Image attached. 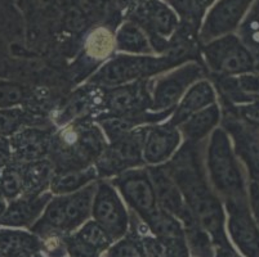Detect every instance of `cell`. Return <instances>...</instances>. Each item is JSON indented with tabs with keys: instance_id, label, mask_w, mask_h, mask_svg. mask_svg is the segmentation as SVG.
Segmentation results:
<instances>
[{
	"instance_id": "d590c367",
	"label": "cell",
	"mask_w": 259,
	"mask_h": 257,
	"mask_svg": "<svg viewBox=\"0 0 259 257\" xmlns=\"http://www.w3.org/2000/svg\"><path fill=\"white\" fill-rule=\"evenodd\" d=\"M248 198H249V207L253 214V218L259 226V183L250 181L248 188Z\"/></svg>"
},
{
	"instance_id": "74e56055",
	"label": "cell",
	"mask_w": 259,
	"mask_h": 257,
	"mask_svg": "<svg viewBox=\"0 0 259 257\" xmlns=\"http://www.w3.org/2000/svg\"><path fill=\"white\" fill-rule=\"evenodd\" d=\"M215 257H240L231 246L215 247Z\"/></svg>"
},
{
	"instance_id": "8992f818",
	"label": "cell",
	"mask_w": 259,
	"mask_h": 257,
	"mask_svg": "<svg viewBox=\"0 0 259 257\" xmlns=\"http://www.w3.org/2000/svg\"><path fill=\"white\" fill-rule=\"evenodd\" d=\"M206 71L201 63L188 61L155 77L152 85L151 111L162 112L177 107L186 91L199 80L205 79Z\"/></svg>"
},
{
	"instance_id": "3957f363",
	"label": "cell",
	"mask_w": 259,
	"mask_h": 257,
	"mask_svg": "<svg viewBox=\"0 0 259 257\" xmlns=\"http://www.w3.org/2000/svg\"><path fill=\"white\" fill-rule=\"evenodd\" d=\"M205 167L209 183L222 202L248 198L239 157L231 136L223 127H217L206 140Z\"/></svg>"
},
{
	"instance_id": "d4e9b609",
	"label": "cell",
	"mask_w": 259,
	"mask_h": 257,
	"mask_svg": "<svg viewBox=\"0 0 259 257\" xmlns=\"http://www.w3.org/2000/svg\"><path fill=\"white\" fill-rule=\"evenodd\" d=\"M51 131L26 129L13 139V147L18 157L25 161H39L49 155L52 143Z\"/></svg>"
},
{
	"instance_id": "52a82bcc",
	"label": "cell",
	"mask_w": 259,
	"mask_h": 257,
	"mask_svg": "<svg viewBox=\"0 0 259 257\" xmlns=\"http://www.w3.org/2000/svg\"><path fill=\"white\" fill-rule=\"evenodd\" d=\"M147 126L137 127L117 140L108 143L105 152L94 164L100 179H112L126 170L146 166L142 149Z\"/></svg>"
},
{
	"instance_id": "e0dca14e",
	"label": "cell",
	"mask_w": 259,
	"mask_h": 257,
	"mask_svg": "<svg viewBox=\"0 0 259 257\" xmlns=\"http://www.w3.org/2000/svg\"><path fill=\"white\" fill-rule=\"evenodd\" d=\"M142 221L152 235L164 240L170 247L174 257H188L185 228L177 216L162 210L161 207H157Z\"/></svg>"
},
{
	"instance_id": "d6986e66",
	"label": "cell",
	"mask_w": 259,
	"mask_h": 257,
	"mask_svg": "<svg viewBox=\"0 0 259 257\" xmlns=\"http://www.w3.org/2000/svg\"><path fill=\"white\" fill-rule=\"evenodd\" d=\"M147 170L154 184L159 207L173 214L178 219L182 218L190 209L165 165L147 166Z\"/></svg>"
},
{
	"instance_id": "5bb4252c",
	"label": "cell",
	"mask_w": 259,
	"mask_h": 257,
	"mask_svg": "<svg viewBox=\"0 0 259 257\" xmlns=\"http://www.w3.org/2000/svg\"><path fill=\"white\" fill-rule=\"evenodd\" d=\"M251 3L253 0H218L202 23L200 40L206 44L234 31Z\"/></svg>"
},
{
	"instance_id": "d6a6232c",
	"label": "cell",
	"mask_w": 259,
	"mask_h": 257,
	"mask_svg": "<svg viewBox=\"0 0 259 257\" xmlns=\"http://www.w3.org/2000/svg\"><path fill=\"white\" fill-rule=\"evenodd\" d=\"M142 244L146 257H174L170 247L164 240L159 239L155 235L143 237Z\"/></svg>"
},
{
	"instance_id": "ac0fdd59",
	"label": "cell",
	"mask_w": 259,
	"mask_h": 257,
	"mask_svg": "<svg viewBox=\"0 0 259 257\" xmlns=\"http://www.w3.org/2000/svg\"><path fill=\"white\" fill-rule=\"evenodd\" d=\"M97 183L98 180L77 192L60 195L62 202L63 234L76 232L80 226L89 220L92 216V207H93Z\"/></svg>"
},
{
	"instance_id": "cb8c5ba5",
	"label": "cell",
	"mask_w": 259,
	"mask_h": 257,
	"mask_svg": "<svg viewBox=\"0 0 259 257\" xmlns=\"http://www.w3.org/2000/svg\"><path fill=\"white\" fill-rule=\"evenodd\" d=\"M53 194L51 192L31 194L30 197L23 198L20 201L12 203L7 210L3 218V223L7 225L22 226L34 223L46 210L47 204L51 201Z\"/></svg>"
},
{
	"instance_id": "4fadbf2b",
	"label": "cell",
	"mask_w": 259,
	"mask_h": 257,
	"mask_svg": "<svg viewBox=\"0 0 259 257\" xmlns=\"http://www.w3.org/2000/svg\"><path fill=\"white\" fill-rule=\"evenodd\" d=\"M182 139L180 129L169 121L148 125L142 149L146 166L166 164L181 148Z\"/></svg>"
},
{
	"instance_id": "7402d4cb",
	"label": "cell",
	"mask_w": 259,
	"mask_h": 257,
	"mask_svg": "<svg viewBox=\"0 0 259 257\" xmlns=\"http://www.w3.org/2000/svg\"><path fill=\"white\" fill-rule=\"evenodd\" d=\"M222 121V110L218 103L209 106L178 125L181 135L185 141H200L208 140L210 134L215 130L220 122Z\"/></svg>"
},
{
	"instance_id": "6da1fadb",
	"label": "cell",
	"mask_w": 259,
	"mask_h": 257,
	"mask_svg": "<svg viewBox=\"0 0 259 257\" xmlns=\"http://www.w3.org/2000/svg\"><path fill=\"white\" fill-rule=\"evenodd\" d=\"M206 140L185 141L165 165L188 209L210 235L215 247L231 246L226 233V210L209 183L205 167Z\"/></svg>"
},
{
	"instance_id": "836d02e7",
	"label": "cell",
	"mask_w": 259,
	"mask_h": 257,
	"mask_svg": "<svg viewBox=\"0 0 259 257\" xmlns=\"http://www.w3.org/2000/svg\"><path fill=\"white\" fill-rule=\"evenodd\" d=\"M25 115L20 110H11L0 112V134H12L17 131L22 125Z\"/></svg>"
},
{
	"instance_id": "2e32d148",
	"label": "cell",
	"mask_w": 259,
	"mask_h": 257,
	"mask_svg": "<svg viewBox=\"0 0 259 257\" xmlns=\"http://www.w3.org/2000/svg\"><path fill=\"white\" fill-rule=\"evenodd\" d=\"M105 89L87 82L84 86L75 90L67 99L57 115V122L60 126H66L75 121L81 120H94L102 111Z\"/></svg>"
},
{
	"instance_id": "83f0119b",
	"label": "cell",
	"mask_w": 259,
	"mask_h": 257,
	"mask_svg": "<svg viewBox=\"0 0 259 257\" xmlns=\"http://www.w3.org/2000/svg\"><path fill=\"white\" fill-rule=\"evenodd\" d=\"M0 248L13 256L31 254L41 248V242L29 233L6 230L4 233H0Z\"/></svg>"
},
{
	"instance_id": "9c48e42d",
	"label": "cell",
	"mask_w": 259,
	"mask_h": 257,
	"mask_svg": "<svg viewBox=\"0 0 259 257\" xmlns=\"http://www.w3.org/2000/svg\"><path fill=\"white\" fill-rule=\"evenodd\" d=\"M154 79L140 80L105 90L102 111L94 117V121L105 117L125 116L151 111Z\"/></svg>"
},
{
	"instance_id": "5b68a950",
	"label": "cell",
	"mask_w": 259,
	"mask_h": 257,
	"mask_svg": "<svg viewBox=\"0 0 259 257\" xmlns=\"http://www.w3.org/2000/svg\"><path fill=\"white\" fill-rule=\"evenodd\" d=\"M201 53L205 66L215 76H236L256 71V57L232 34L204 44Z\"/></svg>"
},
{
	"instance_id": "44dd1931",
	"label": "cell",
	"mask_w": 259,
	"mask_h": 257,
	"mask_svg": "<svg viewBox=\"0 0 259 257\" xmlns=\"http://www.w3.org/2000/svg\"><path fill=\"white\" fill-rule=\"evenodd\" d=\"M217 103V90L214 84L208 79H201L195 82L183 95L180 103L174 108L170 119L168 120L171 125L178 126L185 120L192 116L194 113Z\"/></svg>"
},
{
	"instance_id": "f1b7e54d",
	"label": "cell",
	"mask_w": 259,
	"mask_h": 257,
	"mask_svg": "<svg viewBox=\"0 0 259 257\" xmlns=\"http://www.w3.org/2000/svg\"><path fill=\"white\" fill-rule=\"evenodd\" d=\"M76 238L83 240L84 243L89 244L91 247L96 248L97 251L102 252L105 249H108L114 243L111 237L106 233L102 226L94 220H88L80 226L79 229L74 233Z\"/></svg>"
},
{
	"instance_id": "4dcf8cb0",
	"label": "cell",
	"mask_w": 259,
	"mask_h": 257,
	"mask_svg": "<svg viewBox=\"0 0 259 257\" xmlns=\"http://www.w3.org/2000/svg\"><path fill=\"white\" fill-rule=\"evenodd\" d=\"M27 98L26 88L12 82H0V107H11Z\"/></svg>"
},
{
	"instance_id": "8fae6325",
	"label": "cell",
	"mask_w": 259,
	"mask_h": 257,
	"mask_svg": "<svg viewBox=\"0 0 259 257\" xmlns=\"http://www.w3.org/2000/svg\"><path fill=\"white\" fill-rule=\"evenodd\" d=\"M223 204L231 242L244 257H259V226L249 207V198L230 199Z\"/></svg>"
},
{
	"instance_id": "7a4b0ae2",
	"label": "cell",
	"mask_w": 259,
	"mask_h": 257,
	"mask_svg": "<svg viewBox=\"0 0 259 257\" xmlns=\"http://www.w3.org/2000/svg\"><path fill=\"white\" fill-rule=\"evenodd\" d=\"M107 144L100 125L87 119L62 126L53 134L49 155L56 170L88 167L98 161Z\"/></svg>"
},
{
	"instance_id": "ba28073f",
	"label": "cell",
	"mask_w": 259,
	"mask_h": 257,
	"mask_svg": "<svg viewBox=\"0 0 259 257\" xmlns=\"http://www.w3.org/2000/svg\"><path fill=\"white\" fill-rule=\"evenodd\" d=\"M92 218L106 230L114 243L128 234L131 216L125 202L114 184L107 179L98 180L92 207Z\"/></svg>"
},
{
	"instance_id": "e575fe53",
	"label": "cell",
	"mask_w": 259,
	"mask_h": 257,
	"mask_svg": "<svg viewBox=\"0 0 259 257\" xmlns=\"http://www.w3.org/2000/svg\"><path fill=\"white\" fill-rule=\"evenodd\" d=\"M66 244L70 257H98L100 254V251L84 243L83 240H80L74 234L66 237Z\"/></svg>"
},
{
	"instance_id": "8d00e7d4",
	"label": "cell",
	"mask_w": 259,
	"mask_h": 257,
	"mask_svg": "<svg viewBox=\"0 0 259 257\" xmlns=\"http://www.w3.org/2000/svg\"><path fill=\"white\" fill-rule=\"evenodd\" d=\"M105 0H79V6L81 11L91 16H98L102 11Z\"/></svg>"
},
{
	"instance_id": "ffe728a7",
	"label": "cell",
	"mask_w": 259,
	"mask_h": 257,
	"mask_svg": "<svg viewBox=\"0 0 259 257\" xmlns=\"http://www.w3.org/2000/svg\"><path fill=\"white\" fill-rule=\"evenodd\" d=\"M214 86L223 99L232 106L259 100V72H246L236 76H215Z\"/></svg>"
},
{
	"instance_id": "277c9868",
	"label": "cell",
	"mask_w": 259,
	"mask_h": 257,
	"mask_svg": "<svg viewBox=\"0 0 259 257\" xmlns=\"http://www.w3.org/2000/svg\"><path fill=\"white\" fill-rule=\"evenodd\" d=\"M180 65H182L180 61L168 54L161 57L117 54L100 66L87 82L107 90L140 80L154 79Z\"/></svg>"
},
{
	"instance_id": "7c38bea8",
	"label": "cell",
	"mask_w": 259,
	"mask_h": 257,
	"mask_svg": "<svg viewBox=\"0 0 259 257\" xmlns=\"http://www.w3.org/2000/svg\"><path fill=\"white\" fill-rule=\"evenodd\" d=\"M138 25L151 40L154 52L164 54L168 52V39L178 26V18L174 12L159 0H148L138 12Z\"/></svg>"
},
{
	"instance_id": "ab89813d",
	"label": "cell",
	"mask_w": 259,
	"mask_h": 257,
	"mask_svg": "<svg viewBox=\"0 0 259 257\" xmlns=\"http://www.w3.org/2000/svg\"><path fill=\"white\" fill-rule=\"evenodd\" d=\"M256 71L259 72V56L256 57Z\"/></svg>"
},
{
	"instance_id": "1f68e13d",
	"label": "cell",
	"mask_w": 259,
	"mask_h": 257,
	"mask_svg": "<svg viewBox=\"0 0 259 257\" xmlns=\"http://www.w3.org/2000/svg\"><path fill=\"white\" fill-rule=\"evenodd\" d=\"M231 112L244 124L259 129V100L232 106Z\"/></svg>"
},
{
	"instance_id": "30bf717a",
	"label": "cell",
	"mask_w": 259,
	"mask_h": 257,
	"mask_svg": "<svg viewBox=\"0 0 259 257\" xmlns=\"http://www.w3.org/2000/svg\"><path fill=\"white\" fill-rule=\"evenodd\" d=\"M111 181L120 193L125 204L141 218H147L151 212L159 207L156 193L152 184L147 166L126 170L124 173L114 176Z\"/></svg>"
},
{
	"instance_id": "f546056e",
	"label": "cell",
	"mask_w": 259,
	"mask_h": 257,
	"mask_svg": "<svg viewBox=\"0 0 259 257\" xmlns=\"http://www.w3.org/2000/svg\"><path fill=\"white\" fill-rule=\"evenodd\" d=\"M107 257H146L142 240L124 237L108 248Z\"/></svg>"
},
{
	"instance_id": "4316f807",
	"label": "cell",
	"mask_w": 259,
	"mask_h": 257,
	"mask_svg": "<svg viewBox=\"0 0 259 257\" xmlns=\"http://www.w3.org/2000/svg\"><path fill=\"white\" fill-rule=\"evenodd\" d=\"M116 50L124 54L154 56L151 40L137 22H125L115 35Z\"/></svg>"
},
{
	"instance_id": "f35d334b",
	"label": "cell",
	"mask_w": 259,
	"mask_h": 257,
	"mask_svg": "<svg viewBox=\"0 0 259 257\" xmlns=\"http://www.w3.org/2000/svg\"><path fill=\"white\" fill-rule=\"evenodd\" d=\"M214 0H194V6L196 8V11L202 12L204 9H206L208 7H210V4L213 3Z\"/></svg>"
},
{
	"instance_id": "9a60e30c",
	"label": "cell",
	"mask_w": 259,
	"mask_h": 257,
	"mask_svg": "<svg viewBox=\"0 0 259 257\" xmlns=\"http://www.w3.org/2000/svg\"><path fill=\"white\" fill-rule=\"evenodd\" d=\"M223 129L231 136L236 156L246 165L251 181L259 183V133L258 129L244 124L234 113L226 115Z\"/></svg>"
},
{
	"instance_id": "484cf974",
	"label": "cell",
	"mask_w": 259,
	"mask_h": 257,
	"mask_svg": "<svg viewBox=\"0 0 259 257\" xmlns=\"http://www.w3.org/2000/svg\"><path fill=\"white\" fill-rule=\"evenodd\" d=\"M116 49L115 36L105 27H98L89 34L84 44L83 58L84 65L96 68L102 66L107 60L112 57V53Z\"/></svg>"
},
{
	"instance_id": "603a6c76",
	"label": "cell",
	"mask_w": 259,
	"mask_h": 257,
	"mask_svg": "<svg viewBox=\"0 0 259 257\" xmlns=\"http://www.w3.org/2000/svg\"><path fill=\"white\" fill-rule=\"evenodd\" d=\"M100 179L94 165L77 169L56 170L49 185V192L53 195H65L83 189L89 184Z\"/></svg>"
}]
</instances>
